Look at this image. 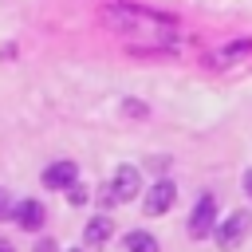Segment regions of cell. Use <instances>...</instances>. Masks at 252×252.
Segmentation results:
<instances>
[{
    "instance_id": "cell-13",
    "label": "cell",
    "mask_w": 252,
    "mask_h": 252,
    "mask_svg": "<svg viewBox=\"0 0 252 252\" xmlns=\"http://www.w3.org/2000/svg\"><path fill=\"white\" fill-rule=\"evenodd\" d=\"M35 252H55V240H39V244H35Z\"/></svg>"
},
{
    "instance_id": "cell-11",
    "label": "cell",
    "mask_w": 252,
    "mask_h": 252,
    "mask_svg": "<svg viewBox=\"0 0 252 252\" xmlns=\"http://www.w3.org/2000/svg\"><path fill=\"white\" fill-rule=\"evenodd\" d=\"M67 201H71V205H87V189H83V185H71V189H67Z\"/></svg>"
},
{
    "instance_id": "cell-5",
    "label": "cell",
    "mask_w": 252,
    "mask_h": 252,
    "mask_svg": "<svg viewBox=\"0 0 252 252\" xmlns=\"http://www.w3.org/2000/svg\"><path fill=\"white\" fill-rule=\"evenodd\" d=\"M43 185L47 189H71V185H79V165L75 161H51L43 169Z\"/></svg>"
},
{
    "instance_id": "cell-7",
    "label": "cell",
    "mask_w": 252,
    "mask_h": 252,
    "mask_svg": "<svg viewBox=\"0 0 252 252\" xmlns=\"http://www.w3.org/2000/svg\"><path fill=\"white\" fill-rule=\"evenodd\" d=\"M16 220H20V228L35 232V228L43 224V205H39V201H20V205H16Z\"/></svg>"
},
{
    "instance_id": "cell-1",
    "label": "cell",
    "mask_w": 252,
    "mask_h": 252,
    "mask_svg": "<svg viewBox=\"0 0 252 252\" xmlns=\"http://www.w3.org/2000/svg\"><path fill=\"white\" fill-rule=\"evenodd\" d=\"M106 20L118 28V32H158L161 39L173 35V20L169 16H158V12H146V8H134V4H114L106 8Z\"/></svg>"
},
{
    "instance_id": "cell-14",
    "label": "cell",
    "mask_w": 252,
    "mask_h": 252,
    "mask_svg": "<svg viewBox=\"0 0 252 252\" xmlns=\"http://www.w3.org/2000/svg\"><path fill=\"white\" fill-rule=\"evenodd\" d=\"M244 189H248V197H252V173H248V177H244Z\"/></svg>"
},
{
    "instance_id": "cell-8",
    "label": "cell",
    "mask_w": 252,
    "mask_h": 252,
    "mask_svg": "<svg viewBox=\"0 0 252 252\" xmlns=\"http://www.w3.org/2000/svg\"><path fill=\"white\" fill-rule=\"evenodd\" d=\"M110 228H114V224H110V217H94V220L87 224V232H83V240H87L91 248H102V244L110 240Z\"/></svg>"
},
{
    "instance_id": "cell-15",
    "label": "cell",
    "mask_w": 252,
    "mask_h": 252,
    "mask_svg": "<svg viewBox=\"0 0 252 252\" xmlns=\"http://www.w3.org/2000/svg\"><path fill=\"white\" fill-rule=\"evenodd\" d=\"M0 252H12V248H8V244H4V240H0Z\"/></svg>"
},
{
    "instance_id": "cell-4",
    "label": "cell",
    "mask_w": 252,
    "mask_h": 252,
    "mask_svg": "<svg viewBox=\"0 0 252 252\" xmlns=\"http://www.w3.org/2000/svg\"><path fill=\"white\" fill-rule=\"evenodd\" d=\"M213 220H217V201L205 193L201 201H197V209H193V217H189V236L193 240H201V236H209L213 232Z\"/></svg>"
},
{
    "instance_id": "cell-10",
    "label": "cell",
    "mask_w": 252,
    "mask_h": 252,
    "mask_svg": "<svg viewBox=\"0 0 252 252\" xmlns=\"http://www.w3.org/2000/svg\"><path fill=\"white\" fill-rule=\"evenodd\" d=\"M12 217H16V201L0 189V220H12Z\"/></svg>"
},
{
    "instance_id": "cell-2",
    "label": "cell",
    "mask_w": 252,
    "mask_h": 252,
    "mask_svg": "<svg viewBox=\"0 0 252 252\" xmlns=\"http://www.w3.org/2000/svg\"><path fill=\"white\" fill-rule=\"evenodd\" d=\"M138 189H142V173H138L134 165H122V169L114 173V181L102 189V201H106V205H110V201H134Z\"/></svg>"
},
{
    "instance_id": "cell-9",
    "label": "cell",
    "mask_w": 252,
    "mask_h": 252,
    "mask_svg": "<svg viewBox=\"0 0 252 252\" xmlns=\"http://www.w3.org/2000/svg\"><path fill=\"white\" fill-rule=\"evenodd\" d=\"M126 248H130V252H158V240H154L150 232H130V236H126Z\"/></svg>"
},
{
    "instance_id": "cell-16",
    "label": "cell",
    "mask_w": 252,
    "mask_h": 252,
    "mask_svg": "<svg viewBox=\"0 0 252 252\" xmlns=\"http://www.w3.org/2000/svg\"><path fill=\"white\" fill-rule=\"evenodd\" d=\"M71 252H79V248H71Z\"/></svg>"
},
{
    "instance_id": "cell-6",
    "label": "cell",
    "mask_w": 252,
    "mask_h": 252,
    "mask_svg": "<svg viewBox=\"0 0 252 252\" xmlns=\"http://www.w3.org/2000/svg\"><path fill=\"white\" fill-rule=\"evenodd\" d=\"M173 197H177L173 181H158V185L146 193V201H142V205H146V213H150V217H161V213L173 205Z\"/></svg>"
},
{
    "instance_id": "cell-3",
    "label": "cell",
    "mask_w": 252,
    "mask_h": 252,
    "mask_svg": "<svg viewBox=\"0 0 252 252\" xmlns=\"http://www.w3.org/2000/svg\"><path fill=\"white\" fill-rule=\"evenodd\" d=\"M248 228H252V213H248V209H240V213H232V217L217 228V244L228 252V248H236V244L244 240V232H248Z\"/></svg>"
},
{
    "instance_id": "cell-12",
    "label": "cell",
    "mask_w": 252,
    "mask_h": 252,
    "mask_svg": "<svg viewBox=\"0 0 252 252\" xmlns=\"http://www.w3.org/2000/svg\"><path fill=\"white\" fill-rule=\"evenodd\" d=\"M126 114H134V118H138V114H146V106H142V102H126Z\"/></svg>"
}]
</instances>
